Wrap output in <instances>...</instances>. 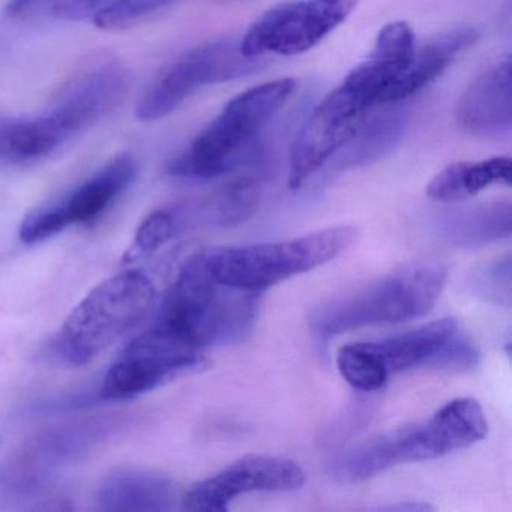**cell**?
I'll use <instances>...</instances> for the list:
<instances>
[{"label": "cell", "mask_w": 512, "mask_h": 512, "mask_svg": "<svg viewBox=\"0 0 512 512\" xmlns=\"http://www.w3.org/2000/svg\"><path fill=\"white\" fill-rule=\"evenodd\" d=\"M488 433L487 419L475 398H455L424 421L380 434L338 458L334 475L361 482L400 464L418 463L469 448Z\"/></svg>", "instance_id": "6da1fadb"}, {"label": "cell", "mask_w": 512, "mask_h": 512, "mask_svg": "<svg viewBox=\"0 0 512 512\" xmlns=\"http://www.w3.org/2000/svg\"><path fill=\"white\" fill-rule=\"evenodd\" d=\"M259 293L218 283L206 250L179 271L161 302L157 326L196 349L239 341L256 319Z\"/></svg>", "instance_id": "7a4b0ae2"}, {"label": "cell", "mask_w": 512, "mask_h": 512, "mask_svg": "<svg viewBox=\"0 0 512 512\" xmlns=\"http://www.w3.org/2000/svg\"><path fill=\"white\" fill-rule=\"evenodd\" d=\"M448 268L437 260L410 262L352 292L323 302L310 317L323 338L364 326L392 325L425 316L445 287Z\"/></svg>", "instance_id": "3957f363"}, {"label": "cell", "mask_w": 512, "mask_h": 512, "mask_svg": "<svg viewBox=\"0 0 512 512\" xmlns=\"http://www.w3.org/2000/svg\"><path fill=\"white\" fill-rule=\"evenodd\" d=\"M296 89L293 79H280L256 86L233 98L223 112L170 163L175 178L212 179L232 172L254 139L280 112Z\"/></svg>", "instance_id": "277c9868"}, {"label": "cell", "mask_w": 512, "mask_h": 512, "mask_svg": "<svg viewBox=\"0 0 512 512\" xmlns=\"http://www.w3.org/2000/svg\"><path fill=\"white\" fill-rule=\"evenodd\" d=\"M157 298L148 275L122 272L98 284L71 311L58 337V352L68 364L86 365L103 355L146 316Z\"/></svg>", "instance_id": "5b68a950"}, {"label": "cell", "mask_w": 512, "mask_h": 512, "mask_svg": "<svg viewBox=\"0 0 512 512\" xmlns=\"http://www.w3.org/2000/svg\"><path fill=\"white\" fill-rule=\"evenodd\" d=\"M356 238L355 227L335 226L290 241L206 250V257L218 283L260 293L331 262Z\"/></svg>", "instance_id": "8992f818"}, {"label": "cell", "mask_w": 512, "mask_h": 512, "mask_svg": "<svg viewBox=\"0 0 512 512\" xmlns=\"http://www.w3.org/2000/svg\"><path fill=\"white\" fill-rule=\"evenodd\" d=\"M262 67L260 58L242 55L233 38L202 44L178 56L155 76L140 98L137 119L160 121L203 86L250 76Z\"/></svg>", "instance_id": "52a82bcc"}, {"label": "cell", "mask_w": 512, "mask_h": 512, "mask_svg": "<svg viewBox=\"0 0 512 512\" xmlns=\"http://www.w3.org/2000/svg\"><path fill=\"white\" fill-rule=\"evenodd\" d=\"M208 367L209 361L200 349L155 326L125 347L104 376L101 397L110 401L131 400Z\"/></svg>", "instance_id": "ba28073f"}, {"label": "cell", "mask_w": 512, "mask_h": 512, "mask_svg": "<svg viewBox=\"0 0 512 512\" xmlns=\"http://www.w3.org/2000/svg\"><path fill=\"white\" fill-rule=\"evenodd\" d=\"M359 0H296L266 11L239 41L247 58L296 56L316 47L358 7Z\"/></svg>", "instance_id": "9c48e42d"}, {"label": "cell", "mask_w": 512, "mask_h": 512, "mask_svg": "<svg viewBox=\"0 0 512 512\" xmlns=\"http://www.w3.org/2000/svg\"><path fill=\"white\" fill-rule=\"evenodd\" d=\"M371 109L349 86L328 95L302 125L290 151L289 187L298 190L322 169L370 118Z\"/></svg>", "instance_id": "30bf717a"}, {"label": "cell", "mask_w": 512, "mask_h": 512, "mask_svg": "<svg viewBox=\"0 0 512 512\" xmlns=\"http://www.w3.org/2000/svg\"><path fill=\"white\" fill-rule=\"evenodd\" d=\"M127 88L124 65L112 56L98 55L71 74L43 115L71 140L106 118L121 103Z\"/></svg>", "instance_id": "8fae6325"}, {"label": "cell", "mask_w": 512, "mask_h": 512, "mask_svg": "<svg viewBox=\"0 0 512 512\" xmlns=\"http://www.w3.org/2000/svg\"><path fill=\"white\" fill-rule=\"evenodd\" d=\"M137 164L130 155H119L64 199L29 212L20 226L23 244L32 245L58 235L73 224L100 217L133 182Z\"/></svg>", "instance_id": "7c38bea8"}, {"label": "cell", "mask_w": 512, "mask_h": 512, "mask_svg": "<svg viewBox=\"0 0 512 512\" xmlns=\"http://www.w3.org/2000/svg\"><path fill=\"white\" fill-rule=\"evenodd\" d=\"M305 473L289 458L247 455L211 478L194 484L182 497V508L196 512H226L245 493H278L298 490Z\"/></svg>", "instance_id": "4fadbf2b"}, {"label": "cell", "mask_w": 512, "mask_h": 512, "mask_svg": "<svg viewBox=\"0 0 512 512\" xmlns=\"http://www.w3.org/2000/svg\"><path fill=\"white\" fill-rule=\"evenodd\" d=\"M415 49L412 28L406 22L389 23L377 35L368 58L343 83L371 109L386 107L389 92L409 68Z\"/></svg>", "instance_id": "5bb4252c"}, {"label": "cell", "mask_w": 512, "mask_h": 512, "mask_svg": "<svg viewBox=\"0 0 512 512\" xmlns=\"http://www.w3.org/2000/svg\"><path fill=\"white\" fill-rule=\"evenodd\" d=\"M457 124L470 134H496L512 125L511 59L479 74L461 95Z\"/></svg>", "instance_id": "9a60e30c"}, {"label": "cell", "mask_w": 512, "mask_h": 512, "mask_svg": "<svg viewBox=\"0 0 512 512\" xmlns=\"http://www.w3.org/2000/svg\"><path fill=\"white\" fill-rule=\"evenodd\" d=\"M175 482L154 470L124 467L101 481L97 505L109 512L170 511L178 503Z\"/></svg>", "instance_id": "2e32d148"}, {"label": "cell", "mask_w": 512, "mask_h": 512, "mask_svg": "<svg viewBox=\"0 0 512 512\" xmlns=\"http://www.w3.org/2000/svg\"><path fill=\"white\" fill-rule=\"evenodd\" d=\"M478 40L475 29L461 28L434 38L424 44L421 49H415L409 68L392 86L388 95V106L400 103L406 98L413 97L424 89L428 83L440 76L458 55L469 49Z\"/></svg>", "instance_id": "e0dca14e"}, {"label": "cell", "mask_w": 512, "mask_h": 512, "mask_svg": "<svg viewBox=\"0 0 512 512\" xmlns=\"http://www.w3.org/2000/svg\"><path fill=\"white\" fill-rule=\"evenodd\" d=\"M512 163L496 157L478 163H457L437 173L427 187L434 202L452 203L470 199L494 184H511Z\"/></svg>", "instance_id": "ac0fdd59"}, {"label": "cell", "mask_w": 512, "mask_h": 512, "mask_svg": "<svg viewBox=\"0 0 512 512\" xmlns=\"http://www.w3.org/2000/svg\"><path fill=\"white\" fill-rule=\"evenodd\" d=\"M512 208L509 203H488L466 211H457L442 221L440 232L449 244L478 248L509 238Z\"/></svg>", "instance_id": "d6986e66"}, {"label": "cell", "mask_w": 512, "mask_h": 512, "mask_svg": "<svg viewBox=\"0 0 512 512\" xmlns=\"http://www.w3.org/2000/svg\"><path fill=\"white\" fill-rule=\"evenodd\" d=\"M455 331L457 320L445 317L388 340L377 341L376 346L389 374L400 373L422 367Z\"/></svg>", "instance_id": "ffe728a7"}, {"label": "cell", "mask_w": 512, "mask_h": 512, "mask_svg": "<svg viewBox=\"0 0 512 512\" xmlns=\"http://www.w3.org/2000/svg\"><path fill=\"white\" fill-rule=\"evenodd\" d=\"M67 140L44 118L0 124V163L25 164L49 157Z\"/></svg>", "instance_id": "44dd1931"}, {"label": "cell", "mask_w": 512, "mask_h": 512, "mask_svg": "<svg viewBox=\"0 0 512 512\" xmlns=\"http://www.w3.org/2000/svg\"><path fill=\"white\" fill-rule=\"evenodd\" d=\"M406 124V112L398 103L392 109L383 110L373 118H368L359 133L341 149L337 161L338 169L367 166L385 157L400 140Z\"/></svg>", "instance_id": "7402d4cb"}, {"label": "cell", "mask_w": 512, "mask_h": 512, "mask_svg": "<svg viewBox=\"0 0 512 512\" xmlns=\"http://www.w3.org/2000/svg\"><path fill=\"white\" fill-rule=\"evenodd\" d=\"M262 200V182L242 173L221 185L206 203L209 218L218 226L236 227L253 217Z\"/></svg>", "instance_id": "603a6c76"}, {"label": "cell", "mask_w": 512, "mask_h": 512, "mask_svg": "<svg viewBox=\"0 0 512 512\" xmlns=\"http://www.w3.org/2000/svg\"><path fill=\"white\" fill-rule=\"evenodd\" d=\"M125 0H10L7 14L19 20L97 22Z\"/></svg>", "instance_id": "cb8c5ba5"}, {"label": "cell", "mask_w": 512, "mask_h": 512, "mask_svg": "<svg viewBox=\"0 0 512 512\" xmlns=\"http://www.w3.org/2000/svg\"><path fill=\"white\" fill-rule=\"evenodd\" d=\"M337 365L344 380L362 392L379 391L391 376L376 343L344 346L338 353Z\"/></svg>", "instance_id": "d4e9b609"}, {"label": "cell", "mask_w": 512, "mask_h": 512, "mask_svg": "<svg viewBox=\"0 0 512 512\" xmlns=\"http://www.w3.org/2000/svg\"><path fill=\"white\" fill-rule=\"evenodd\" d=\"M511 271L509 254L481 263L469 275L470 290L490 304L509 308L512 302Z\"/></svg>", "instance_id": "484cf974"}, {"label": "cell", "mask_w": 512, "mask_h": 512, "mask_svg": "<svg viewBox=\"0 0 512 512\" xmlns=\"http://www.w3.org/2000/svg\"><path fill=\"white\" fill-rule=\"evenodd\" d=\"M179 227L175 212L160 209L145 218L134 238L133 247L128 250L127 259L134 260L149 256L173 238Z\"/></svg>", "instance_id": "4316f807"}, {"label": "cell", "mask_w": 512, "mask_h": 512, "mask_svg": "<svg viewBox=\"0 0 512 512\" xmlns=\"http://www.w3.org/2000/svg\"><path fill=\"white\" fill-rule=\"evenodd\" d=\"M479 364V350L469 338L458 335L457 331L425 361L422 367L436 370L463 371L473 370Z\"/></svg>", "instance_id": "83f0119b"}, {"label": "cell", "mask_w": 512, "mask_h": 512, "mask_svg": "<svg viewBox=\"0 0 512 512\" xmlns=\"http://www.w3.org/2000/svg\"><path fill=\"white\" fill-rule=\"evenodd\" d=\"M175 2L176 0H125L124 4L100 17L95 25L103 29L128 28L160 13Z\"/></svg>", "instance_id": "f1b7e54d"}]
</instances>
